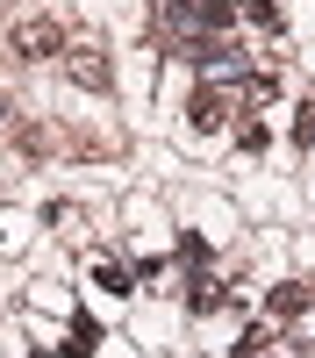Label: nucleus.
Segmentation results:
<instances>
[{"label":"nucleus","mask_w":315,"mask_h":358,"mask_svg":"<svg viewBox=\"0 0 315 358\" xmlns=\"http://www.w3.org/2000/svg\"><path fill=\"white\" fill-rule=\"evenodd\" d=\"M8 50L15 57H65V22L57 15H22L8 29Z\"/></svg>","instance_id":"1"},{"label":"nucleus","mask_w":315,"mask_h":358,"mask_svg":"<svg viewBox=\"0 0 315 358\" xmlns=\"http://www.w3.org/2000/svg\"><path fill=\"white\" fill-rule=\"evenodd\" d=\"M222 115H237V101H229L222 86H200V94H193V108H186V122H193L200 136H215V129H222Z\"/></svg>","instance_id":"2"},{"label":"nucleus","mask_w":315,"mask_h":358,"mask_svg":"<svg viewBox=\"0 0 315 358\" xmlns=\"http://www.w3.org/2000/svg\"><path fill=\"white\" fill-rule=\"evenodd\" d=\"M65 79H72V86H86V94H101V86H108V57H101L94 43L65 50Z\"/></svg>","instance_id":"3"},{"label":"nucleus","mask_w":315,"mask_h":358,"mask_svg":"<svg viewBox=\"0 0 315 358\" xmlns=\"http://www.w3.org/2000/svg\"><path fill=\"white\" fill-rule=\"evenodd\" d=\"M315 301V294H308V280H286V287H272V301H265V315L272 322H286V315H301Z\"/></svg>","instance_id":"4"},{"label":"nucleus","mask_w":315,"mask_h":358,"mask_svg":"<svg viewBox=\"0 0 315 358\" xmlns=\"http://www.w3.org/2000/svg\"><path fill=\"white\" fill-rule=\"evenodd\" d=\"M272 94H279L272 79H244V86H237V94H229V101H237V108H265Z\"/></svg>","instance_id":"5"},{"label":"nucleus","mask_w":315,"mask_h":358,"mask_svg":"<svg viewBox=\"0 0 315 358\" xmlns=\"http://www.w3.org/2000/svg\"><path fill=\"white\" fill-rule=\"evenodd\" d=\"M186 301H193L200 315H215V308H222V280H208V273H200V280H193V294H186Z\"/></svg>","instance_id":"6"},{"label":"nucleus","mask_w":315,"mask_h":358,"mask_svg":"<svg viewBox=\"0 0 315 358\" xmlns=\"http://www.w3.org/2000/svg\"><path fill=\"white\" fill-rule=\"evenodd\" d=\"M251 22H258V29H272V36L286 29V15H279V0H251Z\"/></svg>","instance_id":"7"},{"label":"nucleus","mask_w":315,"mask_h":358,"mask_svg":"<svg viewBox=\"0 0 315 358\" xmlns=\"http://www.w3.org/2000/svg\"><path fill=\"white\" fill-rule=\"evenodd\" d=\"M94 344H101V330H94V322H72V337H65V351H72V358H86Z\"/></svg>","instance_id":"8"},{"label":"nucleus","mask_w":315,"mask_h":358,"mask_svg":"<svg viewBox=\"0 0 315 358\" xmlns=\"http://www.w3.org/2000/svg\"><path fill=\"white\" fill-rule=\"evenodd\" d=\"M94 280H101L108 294H129V273H122V265H101V273H94Z\"/></svg>","instance_id":"9"},{"label":"nucleus","mask_w":315,"mask_h":358,"mask_svg":"<svg viewBox=\"0 0 315 358\" xmlns=\"http://www.w3.org/2000/svg\"><path fill=\"white\" fill-rule=\"evenodd\" d=\"M301 136H308V143H315V101H308V108H301Z\"/></svg>","instance_id":"10"},{"label":"nucleus","mask_w":315,"mask_h":358,"mask_svg":"<svg viewBox=\"0 0 315 358\" xmlns=\"http://www.w3.org/2000/svg\"><path fill=\"white\" fill-rule=\"evenodd\" d=\"M8 122H15V115H8V101H0V129H8Z\"/></svg>","instance_id":"11"},{"label":"nucleus","mask_w":315,"mask_h":358,"mask_svg":"<svg viewBox=\"0 0 315 358\" xmlns=\"http://www.w3.org/2000/svg\"><path fill=\"white\" fill-rule=\"evenodd\" d=\"M258 358H265V351H258Z\"/></svg>","instance_id":"12"}]
</instances>
